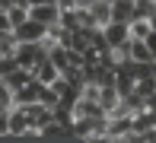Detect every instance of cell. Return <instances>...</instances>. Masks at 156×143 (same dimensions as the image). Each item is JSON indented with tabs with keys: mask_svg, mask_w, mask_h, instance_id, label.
Returning a JSON list of instances; mask_svg holds the SVG:
<instances>
[{
	"mask_svg": "<svg viewBox=\"0 0 156 143\" xmlns=\"http://www.w3.org/2000/svg\"><path fill=\"white\" fill-rule=\"evenodd\" d=\"M13 57H16V64H19V67L32 70L38 61H45V57H48V48L41 45V41H19V45H16V51H13Z\"/></svg>",
	"mask_w": 156,
	"mask_h": 143,
	"instance_id": "obj_1",
	"label": "cell"
},
{
	"mask_svg": "<svg viewBox=\"0 0 156 143\" xmlns=\"http://www.w3.org/2000/svg\"><path fill=\"white\" fill-rule=\"evenodd\" d=\"M45 35H48V26L45 23H35V19H26L23 26L13 29L16 45H19V41H45Z\"/></svg>",
	"mask_w": 156,
	"mask_h": 143,
	"instance_id": "obj_2",
	"label": "cell"
},
{
	"mask_svg": "<svg viewBox=\"0 0 156 143\" xmlns=\"http://www.w3.org/2000/svg\"><path fill=\"white\" fill-rule=\"evenodd\" d=\"M102 35H105V41H108L112 48H121L131 41V32H127V23H118V19H112V23H105L102 26Z\"/></svg>",
	"mask_w": 156,
	"mask_h": 143,
	"instance_id": "obj_3",
	"label": "cell"
},
{
	"mask_svg": "<svg viewBox=\"0 0 156 143\" xmlns=\"http://www.w3.org/2000/svg\"><path fill=\"white\" fill-rule=\"evenodd\" d=\"M58 13H61V6L54 3V0H48V3H35V6H29V19H35V23H45V26L58 23Z\"/></svg>",
	"mask_w": 156,
	"mask_h": 143,
	"instance_id": "obj_4",
	"label": "cell"
},
{
	"mask_svg": "<svg viewBox=\"0 0 156 143\" xmlns=\"http://www.w3.org/2000/svg\"><path fill=\"white\" fill-rule=\"evenodd\" d=\"M6 124H10V137H23V131L29 127V114L23 111V105H13L6 111Z\"/></svg>",
	"mask_w": 156,
	"mask_h": 143,
	"instance_id": "obj_5",
	"label": "cell"
},
{
	"mask_svg": "<svg viewBox=\"0 0 156 143\" xmlns=\"http://www.w3.org/2000/svg\"><path fill=\"white\" fill-rule=\"evenodd\" d=\"M41 86L45 83H38L32 76L26 86H19V89H13V99H16V105H29V102H38V92H41Z\"/></svg>",
	"mask_w": 156,
	"mask_h": 143,
	"instance_id": "obj_6",
	"label": "cell"
},
{
	"mask_svg": "<svg viewBox=\"0 0 156 143\" xmlns=\"http://www.w3.org/2000/svg\"><path fill=\"white\" fill-rule=\"evenodd\" d=\"M99 114H105L102 105H99V99H86V96L76 99V105H73V118H99Z\"/></svg>",
	"mask_w": 156,
	"mask_h": 143,
	"instance_id": "obj_7",
	"label": "cell"
},
{
	"mask_svg": "<svg viewBox=\"0 0 156 143\" xmlns=\"http://www.w3.org/2000/svg\"><path fill=\"white\" fill-rule=\"evenodd\" d=\"M32 76H35V80H38V83L51 86V83H54V80H58V76H61V70H58V67H54V64H51V61H48V57H45V61H38V64H35V67H32Z\"/></svg>",
	"mask_w": 156,
	"mask_h": 143,
	"instance_id": "obj_8",
	"label": "cell"
},
{
	"mask_svg": "<svg viewBox=\"0 0 156 143\" xmlns=\"http://www.w3.org/2000/svg\"><path fill=\"white\" fill-rule=\"evenodd\" d=\"M89 10H93L96 29H102L105 23H112V0H89Z\"/></svg>",
	"mask_w": 156,
	"mask_h": 143,
	"instance_id": "obj_9",
	"label": "cell"
},
{
	"mask_svg": "<svg viewBox=\"0 0 156 143\" xmlns=\"http://www.w3.org/2000/svg\"><path fill=\"white\" fill-rule=\"evenodd\" d=\"M134 6H137V0H112V19L131 23L134 19Z\"/></svg>",
	"mask_w": 156,
	"mask_h": 143,
	"instance_id": "obj_10",
	"label": "cell"
},
{
	"mask_svg": "<svg viewBox=\"0 0 156 143\" xmlns=\"http://www.w3.org/2000/svg\"><path fill=\"white\" fill-rule=\"evenodd\" d=\"M127 57H131V61H137V64L153 61V54H150V48H147L144 38H131V41H127Z\"/></svg>",
	"mask_w": 156,
	"mask_h": 143,
	"instance_id": "obj_11",
	"label": "cell"
},
{
	"mask_svg": "<svg viewBox=\"0 0 156 143\" xmlns=\"http://www.w3.org/2000/svg\"><path fill=\"white\" fill-rule=\"evenodd\" d=\"M0 80H3L6 86H10V89H19V86H26V83L32 80V70H26V67H16V70H10L6 76H0Z\"/></svg>",
	"mask_w": 156,
	"mask_h": 143,
	"instance_id": "obj_12",
	"label": "cell"
},
{
	"mask_svg": "<svg viewBox=\"0 0 156 143\" xmlns=\"http://www.w3.org/2000/svg\"><path fill=\"white\" fill-rule=\"evenodd\" d=\"M48 61H51L58 70L70 67V48H64V45H51V48H48Z\"/></svg>",
	"mask_w": 156,
	"mask_h": 143,
	"instance_id": "obj_13",
	"label": "cell"
},
{
	"mask_svg": "<svg viewBox=\"0 0 156 143\" xmlns=\"http://www.w3.org/2000/svg\"><path fill=\"white\" fill-rule=\"evenodd\" d=\"M38 134H41V140H58V137H70V131L61 124V121H48L45 127H38Z\"/></svg>",
	"mask_w": 156,
	"mask_h": 143,
	"instance_id": "obj_14",
	"label": "cell"
},
{
	"mask_svg": "<svg viewBox=\"0 0 156 143\" xmlns=\"http://www.w3.org/2000/svg\"><path fill=\"white\" fill-rule=\"evenodd\" d=\"M118 102H121V96L115 92V86H102V89H99V105H102V111L115 108Z\"/></svg>",
	"mask_w": 156,
	"mask_h": 143,
	"instance_id": "obj_15",
	"label": "cell"
},
{
	"mask_svg": "<svg viewBox=\"0 0 156 143\" xmlns=\"http://www.w3.org/2000/svg\"><path fill=\"white\" fill-rule=\"evenodd\" d=\"M6 16H10L13 29H16V26H23L26 19H29V6H26V3H10V6H6Z\"/></svg>",
	"mask_w": 156,
	"mask_h": 143,
	"instance_id": "obj_16",
	"label": "cell"
},
{
	"mask_svg": "<svg viewBox=\"0 0 156 143\" xmlns=\"http://www.w3.org/2000/svg\"><path fill=\"white\" fill-rule=\"evenodd\" d=\"M58 26H61V29H67V32H76V29H80V19H76V10H73V6L58 13Z\"/></svg>",
	"mask_w": 156,
	"mask_h": 143,
	"instance_id": "obj_17",
	"label": "cell"
},
{
	"mask_svg": "<svg viewBox=\"0 0 156 143\" xmlns=\"http://www.w3.org/2000/svg\"><path fill=\"white\" fill-rule=\"evenodd\" d=\"M127 32H131V38H144V35L150 32V19L147 16H134L131 23H127Z\"/></svg>",
	"mask_w": 156,
	"mask_h": 143,
	"instance_id": "obj_18",
	"label": "cell"
},
{
	"mask_svg": "<svg viewBox=\"0 0 156 143\" xmlns=\"http://www.w3.org/2000/svg\"><path fill=\"white\" fill-rule=\"evenodd\" d=\"M13 105H16V99H13V89L0 80V111H10Z\"/></svg>",
	"mask_w": 156,
	"mask_h": 143,
	"instance_id": "obj_19",
	"label": "cell"
},
{
	"mask_svg": "<svg viewBox=\"0 0 156 143\" xmlns=\"http://www.w3.org/2000/svg\"><path fill=\"white\" fill-rule=\"evenodd\" d=\"M38 102H41V105H48V108H54V105L61 102V96L51 89V86H41V92H38Z\"/></svg>",
	"mask_w": 156,
	"mask_h": 143,
	"instance_id": "obj_20",
	"label": "cell"
},
{
	"mask_svg": "<svg viewBox=\"0 0 156 143\" xmlns=\"http://www.w3.org/2000/svg\"><path fill=\"white\" fill-rule=\"evenodd\" d=\"M156 89V80H153V76H147V80H134V92H137V96H150V92Z\"/></svg>",
	"mask_w": 156,
	"mask_h": 143,
	"instance_id": "obj_21",
	"label": "cell"
},
{
	"mask_svg": "<svg viewBox=\"0 0 156 143\" xmlns=\"http://www.w3.org/2000/svg\"><path fill=\"white\" fill-rule=\"evenodd\" d=\"M19 64H16V57H0V76H6L10 70H16Z\"/></svg>",
	"mask_w": 156,
	"mask_h": 143,
	"instance_id": "obj_22",
	"label": "cell"
},
{
	"mask_svg": "<svg viewBox=\"0 0 156 143\" xmlns=\"http://www.w3.org/2000/svg\"><path fill=\"white\" fill-rule=\"evenodd\" d=\"M144 41H147V48H150V54H153V61H156V32H153V29L144 35Z\"/></svg>",
	"mask_w": 156,
	"mask_h": 143,
	"instance_id": "obj_23",
	"label": "cell"
},
{
	"mask_svg": "<svg viewBox=\"0 0 156 143\" xmlns=\"http://www.w3.org/2000/svg\"><path fill=\"white\" fill-rule=\"evenodd\" d=\"M0 32H13V23L6 16V10H0Z\"/></svg>",
	"mask_w": 156,
	"mask_h": 143,
	"instance_id": "obj_24",
	"label": "cell"
},
{
	"mask_svg": "<svg viewBox=\"0 0 156 143\" xmlns=\"http://www.w3.org/2000/svg\"><path fill=\"white\" fill-rule=\"evenodd\" d=\"M0 137H10V124H6V111H0Z\"/></svg>",
	"mask_w": 156,
	"mask_h": 143,
	"instance_id": "obj_25",
	"label": "cell"
},
{
	"mask_svg": "<svg viewBox=\"0 0 156 143\" xmlns=\"http://www.w3.org/2000/svg\"><path fill=\"white\" fill-rule=\"evenodd\" d=\"M144 108H153V111H156V89H153V92H150V96H147V99H144Z\"/></svg>",
	"mask_w": 156,
	"mask_h": 143,
	"instance_id": "obj_26",
	"label": "cell"
},
{
	"mask_svg": "<svg viewBox=\"0 0 156 143\" xmlns=\"http://www.w3.org/2000/svg\"><path fill=\"white\" fill-rule=\"evenodd\" d=\"M54 3H58L61 10H70V6H76V0H54Z\"/></svg>",
	"mask_w": 156,
	"mask_h": 143,
	"instance_id": "obj_27",
	"label": "cell"
},
{
	"mask_svg": "<svg viewBox=\"0 0 156 143\" xmlns=\"http://www.w3.org/2000/svg\"><path fill=\"white\" fill-rule=\"evenodd\" d=\"M26 6H35V3H48V0H23Z\"/></svg>",
	"mask_w": 156,
	"mask_h": 143,
	"instance_id": "obj_28",
	"label": "cell"
},
{
	"mask_svg": "<svg viewBox=\"0 0 156 143\" xmlns=\"http://www.w3.org/2000/svg\"><path fill=\"white\" fill-rule=\"evenodd\" d=\"M150 29H153V32H156V13H153V16H150Z\"/></svg>",
	"mask_w": 156,
	"mask_h": 143,
	"instance_id": "obj_29",
	"label": "cell"
},
{
	"mask_svg": "<svg viewBox=\"0 0 156 143\" xmlns=\"http://www.w3.org/2000/svg\"><path fill=\"white\" fill-rule=\"evenodd\" d=\"M153 80H156V67H153Z\"/></svg>",
	"mask_w": 156,
	"mask_h": 143,
	"instance_id": "obj_30",
	"label": "cell"
}]
</instances>
